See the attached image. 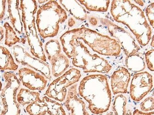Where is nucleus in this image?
I'll use <instances>...</instances> for the list:
<instances>
[{"mask_svg": "<svg viewBox=\"0 0 154 115\" xmlns=\"http://www.w3.org/2000/svg\"><path fill=\"white\" fill-rule=\"evenodd\" d=\"M9 19L16 32L18 34L23 33V25L22 21V11L20 7V1H7Z\"/></svg>", "mask_w": 154, "mask_h": 115, "instance_id": "nucleus-15", "label": "nucleus"}, {"mask_svg": "<svg viewBox=\"0 0 154 115\" xmlns=\"http://www.w3.org/2000/svg\"><path fill=\"white\" fill-rule=\"evenodd\" d=\"M153 78L149 72H143L133 75L130 85V93L133 101L139 102L151 91Z\"/></svg>", "mask_w": 154, "mask_h": 115, "instance_id": "nucleus-11", "label": "nucleus"}, {"mask_svg": "<svg viewBox=\"0 0 154 115\" xmlns=\"http://www.w3.org/2000/svg\"><path fill=\"white\" fill-rule=\"evenodd\" d=\"M131 80V74L126 68L121 67L112 73L111 76V87L114 95L126 93Z\"/></svg>", "mask_w": 154, "mask_h": 115, "instance_id": "nucleus-14", "label": "nucleus"}, {"mask_svg": "<svg viewBox=\"0 0 154 115\" xmlns=\"http://www.w3.org/2000/svg\"><path fill=\"white\" fill-rule=\"evenodd\" d=\"M5 84L0 92L2 110L0 115H20V106L17 94L21 83L15 74L6 72L3 75Z\"/></svg>", "mask_w": 154, "mask_h": 115, "instance_id": "nucleus-7", "label": "nucleus"}, {"mask_svg": "<svg viewBox=\"0 0 154 115\" xmlns=\"http://www.w3.org/2000/svg\"><path fill=\"white\" fill-rule=\"evenodd\" d=\"M71 31L77 38L83 40L91 49L98 54L116 56L121 53V46L116 39L85 27L74 29Z\"/></svg>", "mask_w": 154, "mask_h": 115, "instance_id": "nucleus-6", "label": "nucleus"}, {"mask_svg": "<svg viewBox=\"0 0 154 115\" xmlns=\"http://www.w3.org/2000/svg\"><path fill=\"white\" fill-rule=\"evenodd\" d=\"M81 73L77 69L72 68L54 80L46 91V96L58 102H63L67 95V88L79 81Z\"/></svg>", "mask_w": 154, "mask_h": 115, "instance_id": "nucleus-8", "label": "nucleus"}, {"mask_svg": "<svg viewBox=\"0 0 154 115\" xmlns=\"http://www.w3.org/2000/svg\"><path fill=\"white\" fill-rule=\"evenodd\" d=\"M7 1L0 0V21H2L5 14Z\"/></svg>", "mask_w": 154, "mask_h": 115, "instance_id": "nucleus-30", "label": "nucleus"}, {"mask_svg": "<svg viewBox=\"0 0 154 115\" xmlns=\"http://www.w3.org/2000/svg\"><path fill=\"white\" fill-rule=\"evenodd\" d=\"M140 108L144 112L152 111L154 109V100L153 97H147L140 104Z\"/></svg>", "mask_w": 154, "mask_h": 115, "instance_id": "nucleus-27", "label": "nucleus"}, {"mask_svg": "<svg viewBox=\"0 0 154 115\" xmlns=\"http://www.w3.org/2000/svg\"><path fill=\"white\" fill-rule=\"evenodd\" d=\"M111 13L115 21L129 28L140 45L145 46L149 43L152 30L140 7L130 1L114 0L111 4Z\"/></svg>", "mask_w": 154, "mask_h": 115, "instance_id": "nucleus-2", "label": "nucleus"}, {"mask_svg": "<svg viewBox=\"0 0 154 115\" xmlns=\"http://www.w3.org/2000/svg\"><path fill=\"white\" fill-rule=\"evenodd\" d=\"M99 20L100 23L107 27L109 33L117 39L119 44H121L126 56L139 52L140 47L129 33L108 19L101 18Z\"/></svg>", "mask_w": 154, "mask_h": 115, "instance_id": "nucleus-10", "label": "nucleus"}, {"mask_svg": "<svg viewBox=\"0 0 154 115\" xmlns=\"http://www.w3.org/2000/svg\"><path fill=\"white\" fill-rule=\"evenodd\" d=\"M60 4L77 20L84 21L87 19V12L85 9L77 1H59Z\"/></svg>", "mask_w": 154, "mask_h": 115, "instance_id": "nucleus-16", "label": "nucleus"}, {"mask_svg": "<svg viewBox=\"0 0 154 115\" xmlns=\"http://www.w3.org/2000/svg\"><path fill=\"white\" fill-rule=\"evenodd\" d=\"M81 4L83 5L89 11L106 12L109 6L110 1L106 0L98 1H78Z\"/></svg>", "mask_w": 154, "mask_h": 115, "instance_id": "nucleus-21", "label": "nucleus"}, {"mask_svg": "<svg viewBox=\"0 0 154 115\" xmlns=\"http://www.w3.org/2000/svg\"><path fill=\"white\" fill-rule=\"evenodd\" d=\"M26 111L29 115H47L46 105L42 99L40 98L35 102L27 106Z\"/></svg>", "mask_w": 154, "mask_h": 115, "instance_id": "nucleus-26", "label": "nucleus"}, {"mask_svg": "<svg viewBox=\"0 0 154 115\" xmlns=\"http://www.w3.org/2000/svg\"><path fill=\"white\" fill-rule=\"evenodd\" d=\"M5 30L3 27L0 25V42L4 39L5 37Z\"/></svg>", "mask_w": 154, "mask_h": 115, "instance_id": "nucleus-33", "label": "nucleus"}, {"mask_svg": "<svg viewBox=\"0 0 154 115\" xmlns=\"http://www.w3.org/2000/svg\"><path fill=\"white\" fill-rule=\"evenodd\" d=\"M48 60L51 65V73L55 78H58L62 75L69 66L68 58L62 53Z\"/></svg>", "mask_w": 154, "mask_h": 115, "instance_id": "nucleus-17", "label": "nucleus"}, {"mask_svg": "<svg viewBox=\"0 0 154 115\" xmlns=\"http://www.w3.org/2000/svg\"><path fill=\"white\" fill-rule=\"evenodd\" d=\"M19 66L7 48L0 45V70L2 71H16Z\"/></svg>", "mask_w": 154, "mask_h": 115, "instance_id": "nucleus-18", "label": "nucleus"}, {"mask_svg": "<svg viewBox=\"0 0 154 115\" xmlns=\"http://www.w3.org/2000/svg\"><path fill=\"white\" fill-rule=\"evenodd\" d=\"M67 19L65 9L56 1H49L40 6L36 13V24L40 37L44 39L56 37L59 25Z\"/></svg>", "mask_w": 154, "mask_h": 115, "instance_id": "nucleus-4", "label": "nucleus"}, {"mask_svg": "<svg viewBox=\"0 0 154 115\" xmlns=\"http://www.w3.org/2000/svg\"><path fill=\"white\" fill-rule=\"evenodd\" d=\"M65 101L64 106L69 115H90L86 110L85 102L78 96L77 84L69 87Z\"/></svg>", "mask_w": 154, "mask_h": 115, "instance_id": "nucleus-13", "label": "nucleus"}, {"mask_svg": "<svg viewBox=\"0 0 154 115\" xmlns=\"http://www.w3.org/2000/svg\"><path fill=\"white\" fill-rule=\"evenodd\" d=\"M135 2H136L137 4L140 5L141 6H143L144 5V1H135Z\"/></svg>", "mask_w": 154, "mask_h": 115, "instance_id": "nucleus-35", "label": "nucleus"}, {"mask_svg": "<svg viewBox=\"0 0 154 115\" xmlns=\"http://www.w3.org/2000/svg\"><path fill=\"white\" fill-rule=\"evenodd\" d=\"M80 96L88 103V108L93 114L100 115L109 110L112 94L106 75H91L85 76L78 87Z\"/></svg>", "mask_w": 154, "mask_h": 115, "instance_id": "nucleus-3", "label": "nucleus"}, {"mask_svg": "<svg viewBox=\"0 0 154 115\" xmlns=\"http://www.w3.org/2000/svg\"><path fill=\"white\" fill-rule=\"evenodd\" d=\"M20 7L22 11L23 29L30 47V53L34 57L46 62L47 57L36 28L35 15L38 10L37 1L21 0L20 1Z\"/></svg>", "mask_w": 154, "mask_h": 115, "instance_id": "nucleus-5", "label": "nucleus"}, {"mask_svg": "<svg viewBox=\"0 0 154 115\" xmlns=\"http://www.w3.org/2000/svg\"><path fill=\"white\" fill-rule=\"evenodd\" d=\"M47 108V113L48 115H66V111L62 105L57 101L44 96L42 98Z\"/></svg>", "mask_w": 154, "mask_h": 115, "instance_id": "nucleus-22", "label": "nucleus"}, {"mask_svg": "<svg viewBox=\"0 0 154 115\" xmlns=\"http://www.w3.org/2000/svg\"><path fill=\"white\" fill-rule=\"evenodd\" d=\"M151 45V46H152L153 47H154V37H153V36L152 37V41Z\"/></svg>", "mask_w": 154, "mask_h": 115, "instance_id": "nucleus-39", "label": "nucleus"}, {"mask_svg": "<svg viewBox=\"0 0 154 115\" xmlns=\"http://www.w3.org/2000/svg\"><path fill=\"white\" fill-rule=\"evenodd\" d=\"M154 49L150 50L146 52L145 54V60L147 68L151 71L154 70Z\"/></svg>", "mask_w": 154, "mask_h": 115, "instance_id": "nucleus-28", "label": "nucleus"}, {"mask_svg": "<svg viewBox=\"0 0 154 115\" xmlns=\"http://www.w3.org/2000/svg\"><path fill=\"white\" fill-rule=\"evenodd\" d=\"M127 98L119 94L116 96L113 101L112 109L115 115H125L127 112Z\"/></svg>", "mask_w": 154, "mask_h": 115, "instance_id": "nucleus-24", "label": "nucleus"}, {"mask_svg": "<svg viewBox=\"0 0 154 115\" xmlns=\"http://www.w3.org/2000/svg\"><path fill=\"white\" fill-rule=\"evenodd\" d=\"M125 65L128 70L137 73L143 71L146 68L144 56L139 52L126 56Z\"/></svg>", "mask_w": 154, "mask_h": 115, "instance_id": "nucleus-19", "label": "nucleus"}, {"mask_svg": "<svg viewBox=\"0 0 154 115\" xmlns=\"http://www.w3.org/2000/svg\"><path fill=\"white\" fill-rule=\"evenodd\" d=\"M2 83L1 81L0 80V92L1 91L2 89Z\"/></svg>", "mask_w": 154, "mask_h": 115, "instance_id": "nucleus-38", "label": "nucleus"}, {"mask_svg": "<svg viewBox=\"0 0 154 115\" xmlns=\"http://www.w3.org/2000/svg\"><path fill=\"white\" fill-rule=\"evenodd\" d=\"M40 98V93L38 92L28 89L20 88L17 93V101L20 106L27 107Z\"/></svg>", "mask_w": 154, "mask_h": 115, "instance_id": "nucleus-20", "label": "nucleus"}, {"mask_svg": "<svg viewBox=\"0 0 154 115\" xmlns=\"http://www.w3.org/2000/svg\"><path fill=\"white\" fill-rule=\"evenodd\" d=\"M146 13L149 19L150 24L154 28V3H151L146 9Z\"/></svg>", "mask_w": 154, "mask_h": 115, "instance_id": "nucleus-29", "label": "nucleus"}, {"mask_svg": "<svg viewBox=\"0 0 154 115\" xmlns=\"http://www.w3.org/2000/svg\"><path fill=\"white\" fill-rule=\"evenodd\" d=\"M133 115H154V111L144 112L137 109L133 112Z\"/></svg>", "mask_w": 154, "mask_h": 115, "instance_id": "nucleus-31", "label": "nucleus"}, {"mask_svg": "<svg viewBox=\"0 0 154 115\" xmlns=\"http://www.w3.org/2000/svg\"><path fill=\"white\" fill-rule=\"evenodd\" d=\"M68 25L70 27H73L75 24V20L72 18H70L68 20Z\"/></svg>", "mask_w": 154, "mask_h": 115, "instance_id": "nucleus-34", "label": "nucleus"}, {"mask_svg": "<svg viewBox=\"0 0 154 115\" xmlns=\"http://www.w3.org/2000/svg\"><path fill=\"white\" fill-rule=\"evenodd\" d=\"M18 77L24 87L31 91H43L47 86L48 79L39 72L27 67L20 68Z\"/></svg>", "mask_w": 154, "mask_h": 115, "instance_id": "nucleus-12", "label": "nucleus"}, {"mask_svg": "<svg viewBox=\"0 0 154 115\" xmlns=\"http://www.w3.org/2000/svg\"><path fill=\"white\" fill-rule=\"evenodd\" d=\"M125 115H132L131 111V110H128L126 112V114Z\"/></svg>", "mask_w": 154, "mask_h": 115, "instance_id": "nucleus-36", "label": "nucleus"}, {"mask_svg": "<svg viewBox=\"0 0 154 115\" xmlns=\"http://www.w3.org/2000/svg\"></svg>", "mask_w": 154, "mask_h": 115, "instance_id": "nucleus-40", "label": "nucleus"}, {"mask_svg": "<svg viewBox=\"0 0 154 115\" xmlns=\"http://www.w3.org/2000/svg\"><path fill=\"white\" fill-rule=\"evenodd\" d=\"M89 21L91 24H92L93 25H96L98 23V21L97 20V19L94 17L89 19Z\"/></svg>", "mask_w": 154, "mask_h": 115, "instance_id": "nucleus-32", "label": "nucleus"}, {"mask_svg": "<svg viewBox=\"0 0 154 115\" xmlns=\"http://www.w3.org/2000/svg\"><path fill=\"white\" fill-rule=\"evenodd\" d=\"M44 51L48 60L62 53L61 47L59 41L56 39L49 40L45 44Z\"/></svg>", "mask_w": 154, "mask_h": 115, "instance_id": "nucleus-25", "label": "nucleus"}, {"mask_svg": "<svg viewBox=\"0 0 154 115\" xmlns=\"http://www.w3.org/2000/svg\"><path fill=\"white\" fill-rule=\"evenodd\" d=\"M63 50L72 64L85 73H108L112 66L107 60L91 52L88 46L69 30L60 38Z\"/></svg>", "mask_w": 154, "mask_h": 115, "instance_id": "nucleus-1", "label": "nucleus"}, {"mask_svg": "<svg viewBox=\"0 0 154 115\" xmlns=\"http://www.w3.org/2000/svg\"><path fill=\"white\" fill-rule=\"evenodd\" d=\"M4 28L5 29V43L6 46L11 47L17 43L21 42V40L17 36L14 28L8 22L4 23Z\"/></svg>", "mask_w": 154, "mask_h": 115, "instance_id": "nucleus-23", "label": "nucleus"}, {"mask_svg": "<svg viewBox=\"0 0 154 115\" xmlns=\"http://www.w3.org/2000/svg\"><path fill=\"white\" fill-rule=\"evenodd\" d=\"M106 115H114V113L112 111L109 112L107 114H106Z\"/></svg>", "mask_w": 154, "mask_h": 115, "instance_id": "nucleus-37", "label": "nucleus"}, {"mask_svg": "<svg viewBox=\"0 0 154 115\" xmlns=\"http://www.w3.org/2000/svg\"><path fill=\"white\" fill-rule=\"evenodd\" d=\"M11 52L17 63L39 72L47 79H51V70L49 65L46 62L31 55L19 44L12 46Z\"/></svg>", "mask_w": 154, "mask_h": 115, "instance_id": "nucleus-9", "label": "nucleus"}]
</instances>
